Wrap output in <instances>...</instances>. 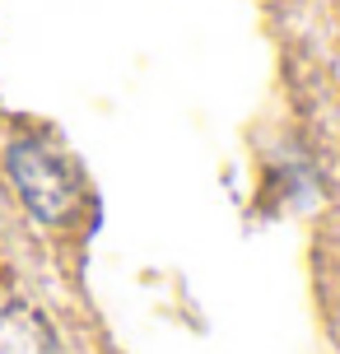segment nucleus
<instances>
[{"label":"nucleus","mask_w":340,"mask_h":354,"mask_svg":"<svg viewBox=\"0 0 340 354\" xmlns=\"http://www.w3.org/2000/svg\"><path fill=\"white\" fill-rule=\"evenodd\" d=\"M10 177H15V187L23 192V201H28V210H33L37 219H61V214H70L79 187H75V173L56 159L47 145L19 140L15 149H10Z\"/></svg>","instance_id":"nucleus-1"}]
</instances>
